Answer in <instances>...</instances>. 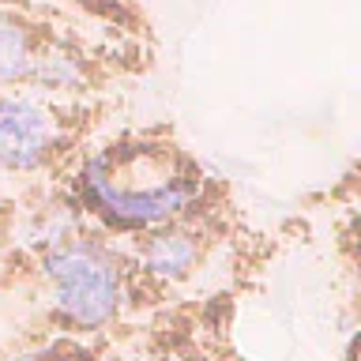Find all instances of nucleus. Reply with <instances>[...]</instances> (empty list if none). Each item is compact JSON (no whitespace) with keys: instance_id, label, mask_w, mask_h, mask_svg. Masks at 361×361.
<instances>
[{"instance_id":"nucleus-1","label":"nucleus","mask_w":361,"mask_h":361,"mask_svg":"<svg viewBox=\"0 0 361 361\" xmlns=\"http://www.w3.org/2000/svg\"><path fill=\"white\" fill-rule=\"evenodd\" d=\"M0 290L30 305L23 343L87 338L151 312L121 241L75 211L61 180L19 188L16 233L0 248Z\"/></svg>"},{"instance_id":"nucleus-2","label":"nucleus","mask_w":361,"mask_h":361,"mask_svg":"<svg viewBox=\"0 0 361 361\" xmlns=\"http://www.w3.org/2000/svg\"><path fill=\"white\" fill-rule=\"evenodd\" d=\"M222 173L185 143L177 124H128L87 151L61 177L75 211L113 241L154 230L188 211Z\"/></svg>"},{"instance_id":"nucleus-8","label":"nucleus","mask_w":361,"mask_h":361,"mask_svg":"<svg viewBox=\"0 0 361 361\" xmlns=\"http://www.w3.org/2000/svg\"><path fill=\"white\" fill-rule=\"evenodd\" d=\"M8 4H19V0H8Z\"/></svg>"},{"instance_id":"nucleus-6","label":"nucleus","mask_w":361,"mask_h":361,"mask_svg":"<svg viewBox=\"0 0 361 361\" xmlns=\"http://www.w3.org/2000/svg\"><path fill=\"white\" fill-rule=\"evenodd\" d=\"M49 30L53 27L38 23L27 8L0 0V90H27L30 68Z\"/></svg>"},{"instance_id":"nucleus-5","label":"nucleus","mask_w":361,"mask_h":361,"mask_svg":"<svg viewBox=\"0 0 361 361\" xmlns=\"http://www.w3.org/2000/svg\"><path fill=\"white\" fill-rule=\"evenodd\" d=\"M245 293V282H226L98 331L90 361H237L233 324Z\"/></svg>"},{"instance_id":"nucleus-3","label":"nucleus","mask_w":361,"mask_h":361,"mask_svg":"<svg viewBox=\"0 0 361 361\" xmlns=\"http://www.w3.org/2000/svg\"><path fill=\"white\" fill-rule=\"evenodd\" d=\"M121 248L140 279L151 312L169 301L203 293V279L214 267L256 275L271 259L267 237L248 226L245 207L237 203V192L226 177L214 180L177 219L124 237Z\"/></svg>"},{"instance_id":"nucleus-7","label":"nucleus","mask_w":361,"mask_h":361,"mask_svg":"<svg viewBox=\"0 0 361 361\" xmlns=\"http://www.w3.org/2000/svg\"><path fill=\"white\" fill-rule=\"evenodd\" d=\"M16 219H19V192L0 188V248H4L11 241V233H16Z\"/></svg>"},{"instance_id":"nucleus-4","label":"nucleus","mask_w":361,"mask_h":361,"mask_svg":"<svg viewBox=\"0 0 361 361\" xmlns=\"http://www.w3.org/2000/svg\"><path fill=\"white\" fill-rule=\"evenodd\" d=\"M117 102L53 98L34 90H0V180L49 185L98 140Z\"/></svg>"}]
</instances>
